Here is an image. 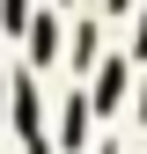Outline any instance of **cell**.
I'll return each instance as SVG.
<instances>
[{"label":"cell","mask_w":147,"mask_h":154,"mask_svg":"<svg viewBox=\"0 0 147 154\" xmlns=\"http://www.w3.org/2000/svg\"><path fill=\"white\" fill-rule=\"evenodd\" d=\"M118 95H125V59H110L96 73V110H118Z\"/></svg>","instance_id":"1"},{"label":"cell","mask_w":147,"mask_h":154,"mask_svg":"<svg viewBox=\"0 0 147 154\" xmlns=\"http://www.w3.org/2000/svg\"><path fill=\"white\" fill-rule=\"evenodd\" d=\"M52 51H59V29H52V15H37L30 22V66H44Z\"/></svg>","instance_id":"2"},{"label":"cell","mask_w":147,"mask_h":154,"mask_svg":"<svg viewBox=\"0 0 147 154\" xmlns=\"http://www.w3.org/2000/svg\"><path fill=\"white\" fill-rule=\"evenodd\" d=\"M74 59H81V66L96 59V22H74Z\"/></svg>","instance_id":"3"},{"label":"cell","mask_w":147,"mask_h":154,"mask_svg":"<svg viewBox=\"0 0 147 154\" xmlns=\"http://www.w3.org/2000/svg\"><path fill=\"white\" fill-rule=\"evenodd\" d=\"M0 22H8V29H22V22H30V15H22V0H0Z\"/></svg>","instance_id":"4"}]
</instances>
